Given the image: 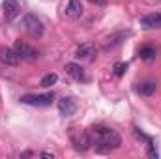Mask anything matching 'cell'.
<instances>
[{"label":"cell","mask_w":161,"mask_h":159,"mask_svg":"<svg viewBox=\"0 0 161 159\" xmlns=\"http://www.w3.org/2000/svg\"><path fill=\"white\" fill-rule=\"evenodd\" d=\"M56 80H58V75H56V73H47V75H43V77H41L40 86H43V88H49V86L56 84Z\"/></svg>","instance_id":"15"},{"label":"cell","mask_w":161,"mask_h":159,"mask_svg":"<svg viewBox=\"0 0 161 159\" xmlns=\"http://www.w3.org/2000/svg\"><path fill=\"white\" fill-rule=\"evenodd\" d=\"M88 135H90L92 146L99 154H109V152H113V150L122 146V137L118 135V131H114L111 127L94 125V127L88 129Z\"/></svg>","instance_id":"1"},{"label":"cell","mask_w":161,"mask_h":159,"mask_svg":"<svg viewBox=\"0 0 161 159\" xmlns=\"http://www.w3.org/2000/svg\"><path fill=\"white\" fill-rule=\"evenodd\" d=\"M92 4H96V6H105L107 4V0H90Z\"/></svg>","instance_id":"18"},{"label":"cell","mask_w":161,"mask_h":159,"mask_svg":"<svg viewBox=\"0 0 161 159\" xmlns=\"http://www.w3.org/2000/svg\"><path fill=\"white\" fill-rule=\"evenodd\" d=\"M0 62L4 66H9V68H15L21 64V56L15 52V49H9V47H0Z\"/></svg>","instance_id":"5"},{"label":"cell","mask_w":161,"mask_h":159,"mask_svg":"<svg viewBox=\"0 0 161 159\" xmlns=\"http://www.w3.org/2000/svg\"><path fill=\"white\" fill-rule=\"evenodd\" d=\"M2 13H4L6 23H11V21L21 13V4H19V0H4V2H2Z\"/></svg>","instance_id":"4"},{"label":"cell","mask_w":161,"mask_h":159,"mask_svg":"<svg viewBox=\"0 0 161 159\" xmlns=\"http://www.w3.org/2000/svg\"><path fill=\"white\" fill-rule=\"evenodd\" d=\"M152 2H159V0H152Z\"/></svg>","instance_id":"20"},{"label":"cell","mask_w":161,"mask_h":159,"mask_svg":"<svg viewBox=\"0 0 161 159\" xmlns=\"http://www.w3.org/2000/svg\"><path fill=\"white\" fill-rule=\"evenodd\" d=\"M158 90V82L154 79H146V80H142L141 84H139V88H137V92L142 96V97H150L154 92Z\"/></svg>","instance_id":"10"},{"label":"cell","mask_w":161,"mask_h":159,"mask_svg":"<svg viewBox=\"0 0 161 159\" xmlns=\"http://www.w3.org/2000/svg\"><path fill=\"white\" fill-rule=\"evenodd\" d=\"M139 56H141V60H144V62H152V60H156L158 51H156L154 45H142V47L139 49Z\"/></svg>","instance_id":"12"},{"label":"cell","mask_w":161,"mask_h":159,"mask_svg":"<svg viewBox=\"0 0 161 159\" xmlns=\"http://www.w3.org/2000/svg\"><path fill=\"white\" fill-rule=\"evenodd\" d=\"M41 156H43V157H54V156H53V154H49V152H41Z\"/></svg>","instance_id":"19"},{"label":"cell","mask_w":161,"mask_h":159,"mask_svg":"<svg viewBox=\"0 0 161 159\" xmlns=\"http://www.w3.org/2000/svg\"><path fill=\"white\" fill-rule=\"evenodd\" d=\"M141 26L150 30V28H158L161 26V13H148L141 19Z\"/></svg>","instance_id":"9"},{"label":"cell","mask_w":161,"mask_h":159,"mask_svg":"<svg viewBox=\"0 0 161 159\" xmlns=\"http://www.w3.org/2000/svg\"><path fill=\"white\" fill-rule=\"evenodd\" d=\"M66 73L71 77V79L75 80H84L86 77H84V71H82V68H80L79 64H75V62H69V64H66Z\"/></svg>","instance_id":"11"},{"label":"cell","mask_w":161,"mask_h":159,"mask_svg":"<svg viewBox=\"0 0 161 159\" xmlns=\"http://www.w3.org/2000/svg\"><path fill=\"white\" fill-rule=\"evenodd\" d=\"M73 142H75V148H77V150H80V152H86L88 148H92V140H90L88 131L80 133L77 139H73Z\"/></svg>","instance_id":"13"},{"label":"cell","mask_w":161,"mask_h":159,"mask_svg":"<svg viewBox=\"0 0 161 159\" xmlns=\"http://www.w3.org/2000/svg\"><path fill=\"white\" fill-rule=\"evenodd\" d=\"M13 49H15V52L21 56V60H36V56H38V52H36L28 43H25V41H21V40L15 43Z\"/></svg>","instance_id":"6"},{"label":"cell","mask_w":161,"mask_h":159,"mask_svg":"<svg viewBox=\"0 0 161 159\" xmlns=\"http://www.w3.org/2000/svg\"><path fill=\"white\" fill-rule=\"evenodd\" d=\"M146 146H148L146 150H148V156H150V157H154V159L159 157V154H158V150H156V146H154V140H152V139L148 140V144H146Z\"/></svg>","instance_id":"17"},{"label":"cell","mask_w":161,"mask_h":159,"mask_svg":"<svg viewBox=\"0 0 161 159\" xmlns=\"http://www.w3.org/2000/svg\"><path fill=\"white\" fill-rule=\"evenodd\" d=\"M94 54V45L92 43H82V45H79V49H77V52H75V56L77 58H90Z\"/></svg>","instance_id":"14"},{"label":"cell","mask_w":161,"mask_h":159,"mask_svg":"<svg viewBox=\"0 0 161 159\" xmlns=\"http://www.w3.org/2000/svg\"><path fill=\"white\" fill-rule=\"evenodd\" d=\"M54 99L53 94H26V96H21V103L25 105H34V107H47L51 105Z\"/></svg>","instance_id":"3"},{"label":"cell","mask_w":161,"mask_h":159,"mask_svg":"<svg viewBox=\"0 0 161 159\" xmlns=\"http://www.w3.org/2000/svg\"><path fill=\"white\" fill-rule=\"evenodd\" d=\"M23 26L28 32V36L34 38V40H40L41 36H43V25H41V21L34 13H26L23 17Z\"/></svg>","instance_id":"2"},{"label":"cell","mask_w":161,"mask_h":159,"mask_svg":"<svg viewBox=\"0 0 161 159\" xmlns=\"http://www.w3.org/2000/svg\"><path fill=\"white\" fill-rule=\"evenodd\" d=\"M58 111L64 116H71V114H75L77 105H75V101L71 97H62V99H58Z\"/></svg>","instance_id":"7"},{"label":"cell","mask_w":161,"mask_h":159,"mask_svg":"<svg viewBox=\"0 0 161 159\" xmlns=\"http://www.w3.org/2000/svg\"><path fill=\"white\" fill-rule=\"evenodd\" d=\"M125 71H127V64H125V62H116V64L113 66V73H114L116 77H122Z\"/></svg>","instance_id":"16"},{"label":"cell","mask_w":161,"mask_h":159,"mask_svg":"<svg viewBox=\"0 0 161 159\" xmlns=\"http://www.w3.org/2000/svg\"><path fill=\"white\" fill-rule=\"evenodd\" d=\"M66 15L69 19H80L82 17V4H80V0H68Z\"/></svg>","instance_id":"8"}]
</instances>
